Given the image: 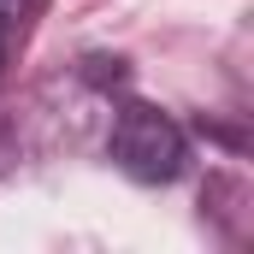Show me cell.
<instances>
[{
  "label": "cell",
  "mask_w": 254,
  "mask_h": 254,
  "mask_svg": "<svg viewBox=\"0 0 254 254\" xmlns=\"http://www.w3.org/2000/svg\"><path fill=\"white\" fill-rule=\"evenodd\" d=\"M113 160L125 166L136 184H172L178 172H184V160H190V148H184V130L172 125L160 107H125L119 113V125H113Z\"/></svg>",
  "instance_id": "cell-1"
},
{
  "label": "cell",
  "mask_w": 254,
  "mask_h": 254,
  "mask_svg": "<svg viewBox=\"0 0 254 254\" xmlns=\"http://www.w3.org/2000/svg\"><path fill=\"white\" fill-rule=\"evenodd\" d=\"M18 6H24V0H0V18H18Z\"/></svg>",
  "instance_id": "cell-2"
}]
</instances>
